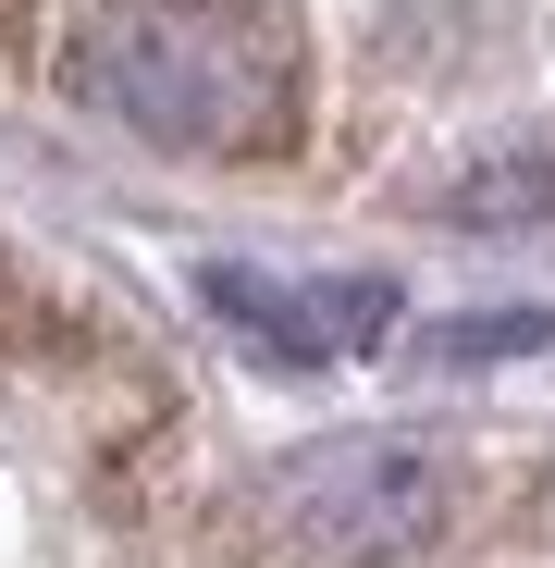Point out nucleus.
<instances>
[{
    "instance_id": "nucleus-1",
    "label": "nucleus",
    "mask_w": 555,
    "mask_h": 568,
    "mask_svg": "<svg viewBox=\"0 0 555 568\" xmlns=\"http://www.w3.org/2000/svg\"><path fill=\"white\" fill-rule=\"evenodd\" d=\"M86 87L173 149H247L285 124L297 50L271 26V0H136V13H112Z\"/></svg>"
},
{
    "instance_id": "nucleus-2",
    "label": "nucleus",
    "mask_w": 555,
    "mask_h": 568,
    "mask_svg": "<svg viewBox=\"0 0 555 568\" xmlns=\"http://www.w3.org/2000/svg\"><path fill=\"white\" fill-rule=\"evenodd\" d=\"M271 507H285L309 568H395L432 531V457L420 445H321L271 483Z\"/></svg>"
},
{
    "instance_id": "nucleus-3",
    "label": "nucleus",
    "mask_w": 555,
    "mask_h": 568,
    "mask_svg": "<svg viewBox=\"0 0 555 568\" xmlns=\"http://www.w3.org/2000/svg\"><path fill=\"white\" fill-rule=\"evenodd\" d=\"M210 310H223L235 334H259L271 358H297V371L358 358L370 334L395 322L383 284H271V272H247V260H223V272H210Z\"/></svg>"
},
{
    "instance_id": "nucleus-4",
    "label": "nucleus",
    "mask_w": 555,
    "mask_h": 568,
    "mask_svg": "<svg viewBox=\"0 0 555 568\" xmlns=\"http://www.w3.org/2000/svg\"><path fill=\"white\" fill-rule=\"evenodd\" d=\"M555 322L543 310H518V322H456V334H432V358H506V346H543Z\"/></svg>"
}]
</instances>
